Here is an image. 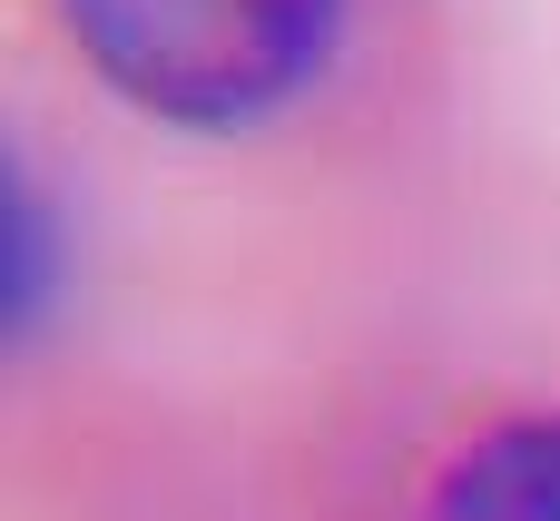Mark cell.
<instances>
[{"label":"cell","mask_w":560,"mask_h":521,"mask_svg":"<svg viewBox=\"0 0 560 521\" xmlns=\"http://www.w3.org/2000/svg\"><path fill=\"white\" fill-rule=\"evenodd\" d=\"M423 521H560V414H512L492 433H472Z\"/></svg>","instance_id":"cell-2"},{"label":"cell","mask_w":560,"mask_h":521,"mask_svg":"<svg viewBox=\"0 0 560 521\" xmlns=\"http://www.w3.org/2000/svg\"><path fill=\"white\" fill-rule=\"evenodd\" d=\"M345 0H59L79 59L167 128H256L335 59Z\"/></svg>","instance_id":"cell-1"}]
</instances>
